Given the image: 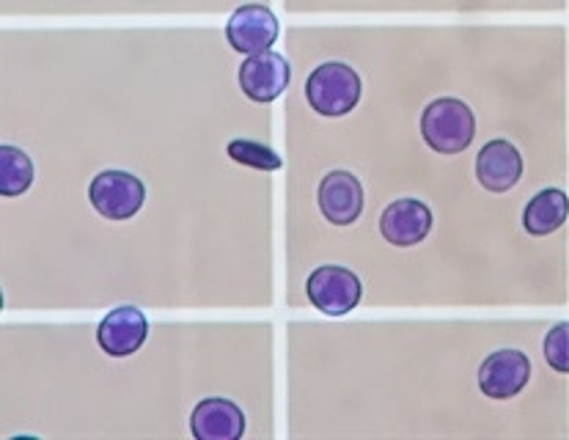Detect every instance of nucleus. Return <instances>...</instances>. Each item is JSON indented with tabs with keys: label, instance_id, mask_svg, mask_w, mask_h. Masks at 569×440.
Here are the masks:
<instances>
[{
	"label": "nucleus",
	"instance_id": "f257e3e1",
	"mask_svg": "<svg viewBox=\"0 0 569 440\" xmlns=\"http://www.w3.org/2000/svg\"><path fill=\"white\" fill-rule=\"evenodd\" d=\"M421 136L438 154H460L473 143L476 116L466 102L440 97L421 113Z\"/></svg>",
	"mask_w": 569,
	"mask_h": 440
},
{
	"label": "nucleus",
	"instance_id": "f03ea898",
	"mask_svg": "<svg viewBox=\"0 0 569 440\" xmlns=\"http://www.w3.org/2000/svg\"><path fill=\"white\" fill-rule=\"evenodd\" d=\"M361 91L363 86L358 72L341 61L322 63L306 80V100L319 116H328V119L356 110Z\"/></svg>",
	"mask_w": 569,
	"mask_h": 440
},
{
	"label": "nucleus",
	"instance_id": "7ed1b4c3",
	"mask_svg": "<svg viewBox=\"0 0 569 440\" xmlns=\"http://www.w3.org/2000/svg\"><path fill=\"white\" fill-rule=\"evenodd\" d=\"M91 207L108 220H130L141 212L147 201V188L136 173L102 171L91 179Z\"/></svg>",
	"mask_w": 569,
	"mask_h": 440
},
{
	"label": "nucleus",
	"instance_id": "20e7f679",
	"mask_svg": "<svg viewBox=\"0 0 569 440\" xmlns=\"http://www.w3.org/2000/svg\"><path fill=\"white\" fill-rule=\"evenodd\" d=\"M306 292H309L311 306L328 317H345L361 303V278L352 270L339 268V264H325L317 268L306 281Z\"/></svg>",
	"mask_w": 569,
	"mask_h": 440
},
{
	"label": "nucleus",
	"instance_id": "39448f33",
	"mask_svg": "<svg viewBox=\"0 0 569 440\" xmlns=\"http://www.w3.org/2000/svg\"><path fill=\"white\" fill-rule=\"evenodd\" d=\"M289 78H292V69H289L287 58L281 53H253L242 61L240 67V89L248 100L267 106V102H276L278 97L287 91Z\"/></svg>",
	"mask_w": 569,
	"mask_h": 440
},
{
	"label": "nucleus",
	"instance_id": "423d86ee",
	"mask_svg": "<svg viewBox=\"0 0 569 440\" xmlns=\"http://www.w3.org/2000/svg\"><path fill=\"white\" fill-rule=\"evenodd\" d=\"M226 39L237 53H264L278 39V20L267 6L248 3L240 6L226 22Z\"/></svg>",
	"mask_w": 569,
	"mask_h": 440
},
{
	"label": "nucleus",
	"instance_id": "0eeeda50",
	"mask_svg": "<svg viewBox=\"0 0 569 440\" xmlns=\"http://www.w3.org/2000/svg\"><path fill=\"white\" fill-rule=\"evenodd\" d=\"M531 380V361L520 350H498L479 367V388L490 399H512Z\"/></svg>",
	"mask_w": 569,
	"mask_h": 440
},
{
	"label": "nucleus",
	"instance_id": "6e6552de",
	"mask_svg": "<svg viewBox=\"0 0 569 440\" xmlns=\"http://www.w3.org/2000/svg\"><path fill=\"white\" fill-rule=\"evenodd\" d=\"M149 336V322L136 306H119L97 328V341L110 358H127L143 347Z\"/></svg>",
	"mask_w": 569,
	"mask_h": 440
},
{
	"label": "nucleus",
	"instance_id": "1a4fd4ad",
	"mask_svg": "<svg viewBox=\"0 0 569 440\" xmlns=\"http://www.w3.org/2000/svg\"><path fill=\"white\" fill-rule=\"evenodd\" d=\"M319 210L333 226H352L363 212V184L350 171H330L319 182Z\"/></svg>",
	"mask_w": 569,
	"mask_h": 440
},
{
	"label": "nucleus",
	"instance_id": "9d476101",
	"mask_svg": "<svg viewBox=\"0 0 569 440\" xmlns=\"http://www.w3.org/2000/svg\"><path fill=\"white\" fill-rule=\"evenodd\" d=\"M380 231L391 246L413 248L427 240V234L432 231V210L418 199L393 201L382 212Z\"/></svg>",
	"mask_w": 569,
	"mask_h": 440
},
{
	"label": "nucleus",
	"instance_id": "9b49d317",
	"mask_svg": "<svg viewBox=\"0 0 569 440\" xmlns=\"http://www.w3.org/2000/svg\"><path fill=\"white\" fill-rule=\"evenodd\" d=\"M190 432L196 440H237L246 436V413L231 399H201L190 416Z\"/></svg>",
	"mask_w": 569,
	"mask_h": 440
},
{
	"label": "nucleus",
	"instance_id": "f8f14e48",
	"mask_svg": "<svg viewBox=\"0 0 569 440\" xmlns=\"http://www.w3.org/2000/svg\"><path fill=\"white\" fill-rule=\"evenodd\" d=\"M476 177L479 184L490 193H507L522 177V154L518 147L503 138L490 141L481 147L479 158H476Z\"/></svg>",
	"mask_w": 569,
	"mask_h": 440
},
{
	"label": "nucleus",
	"instance_id": "ddd939ff",
	"mask_svg": "<svg viewBox=\"0 0 569 440\" xmlns=\"http://www.w3.org/2000/svg\"><path fill=\"white\" fill-rule=\"evenodd\" d=\"M569 218V199L565 190L545 188L533 196L522 210V226L528 234L548 237L559 231Z\"/></svg>",
	"mask_w": 569,
	"mask_h": 440
},
{
	"label": "nucleus",
	"instance_id": "4468645a",
	"mask_svg": "<svg viewBox=\"0 0 569 440\" xmlns=\"http://www.w3.org/2000/svg\"><path fill=\"white\" fill-rule=\"evenodd\" d=\"M33 184V163L22 149L0 147V196L17 199Z\"/></svg>",
	"mask_w": 569,
	"mask_h": 440
},
{
	"label": "nucleus",
	"instance_id": "2eb2a0df",
	"mask_svg": "<svg viewBox=\"0 0 569 440\" xmlns=\"http://www.w3.org/2000/svg\"><path fill=\"white\" fill-rule=\"evenodd\" d=\"M226 152H229V158L234 160V163L248 166V168H259V171H278V168H283L281 154H276L270 147H264V143L246 141V138H240V141H231Z\"/></svg>",
	"mask_w": 569,
	"mask_h": 440
},
{
	"label": "nucleus",
	"instance_id": "dca6fc26",
	"mask_svg": "<svg viewBox=\"0 0 569 440\" xmlns=\"http://www.w3.org/2000/svg\"><path fill=\"white\" fill-rule=\"evenodd\" d=\"M542 356L553 372L569 374V322H559L548 330L542 344Z\"/></svg>",
	"mask_w": 569,
	"mask_h": 440
}]
</instances>
